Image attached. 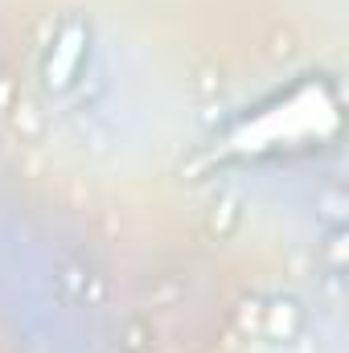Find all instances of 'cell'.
<instances>
[{
  "mask_svg": "<svg viewBox=\"0 0 349 353\" xmlns=\"http://www.w3.org/2000/svg\"><path fill=\"white\" fill-rule=\"evenodd\" d=\"M341 128V107L329 83L308 79L275 103L259 107L251 119H243L230 136L235 152H275V148H304V144H325Z\"/></svg>",
  "mask_w": 349,
  "mask_h": 353,
  "instance_id": "obj_1",
  "label": "cell"
},
{
  "mask_svg": "<svg viewBox=\"0 0 349 353\" xmlns=\"http://www.w3.org/2000/svg\"><path fill=\"white\" fill-rule=\"evenodd\" d=\"M79 58H83L79 33L66 37V41H58V66H50V87H66L70 74H74V66H79Z\"/></svg>",
  "mask_w": 349,
  "mask_h": 353,
  "instance_id": "obj_2",
  "label": "cell"
}]
</instances>
